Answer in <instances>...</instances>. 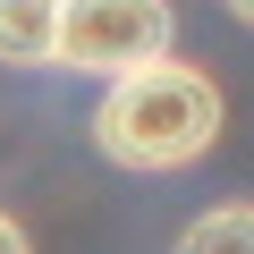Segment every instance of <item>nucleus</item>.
<instances>
[{"label": "nucleus", "mask_w": 254, "mask_h": 254, "mask_svg": "<svg viewBox=\"0 0 254 254\" xmlns=\"http://www.w3.org/2000/svg\"><path fill=\"white\" fill-rule=\"evenodd\" d=\"M0 254H26V229H17L9 212H0Z\"/></svg>", "instance_id": "5"}, {"label": "nucleus", "mask_w": 254, "mask_h": 254, "mask_svg": "<svg viewBox=\"0 0 254 254\" xmlns=\"http://www.w3.org/2000/svg\"><path fill=\"white\" fill-rule=\"evenodd\" d=\"M220 136V85L195 60H153V68H127L102 76L93 102V144L119 170H187L203 161Z\"/></svg>", "instance_id": "1"}, {"label": "nucleus", "mask_w": 254, "mask_h": 254, "mask_svg": "<svg viewBox=\"0 0 254 254\" xmlns=\"http://www.w3.org/2000/svg\"><path fill=\"white\" fill-rule=\"evenodd\" d=\"M178 254H254V203H220V212H203V220L178 237Z\"/></svg>", "instance_id": "4"}, {"label": "nucleus", "mask_w": 254, "mask_h": 254, "mask_svg": "<svg viewBox=\"0 0 254 254\" xmlns=\"http://www.w3.org/2000/svg\"><path fill=\"white\" fill-rule=\"evenodd\" d=\"M178 51V9L170 0H60V60L76 76H127Z\"/></svg>", "instance_id": "2"}, {"label": "nucleus", "mask_w": 254, "mask_h": 254, "mask_svg": "<svg viewBox=\"0 0 254 254\" xmlns=\"http://www.w3.org/2000/svg\"><path fill=\"white\" fill-rule=\"evenodd\" d=\"M60 60V0H0V68Z\"/></svg>", "instance_id": "3"}, {"label": "nucleus", "mask_w": 254, "mask_h": 254, "mask_svg": "<svg viewBox=\"0 0 254 254\" xmlns=\"http://www.w3.org/2000/svg\"><path fill=\"white\" fill-rule=\"evenodd\" d=\"M229 17H237V26H254V0H229Z\"/></svg>", "instance_id": "6"}]
</instances>
